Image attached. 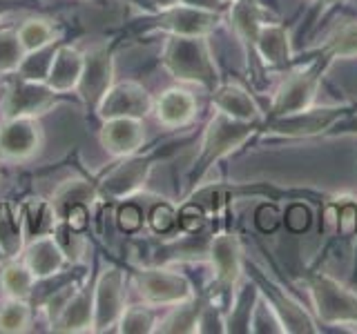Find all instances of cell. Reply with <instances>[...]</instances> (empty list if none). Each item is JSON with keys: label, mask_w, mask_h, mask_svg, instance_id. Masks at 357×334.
I'll return each mask as SVG.
<instances>
[{"label": "cell", "mask_w": 357, "mask_h": 334, "mask_svg": "<svg viewBox=\"0 0 357 334\" xmlns=\"http://www.w3.org/2000/svg\"><path fill=\"white\" fill-rule=\"evenodd\" d=\"M261 125L264 122H255V120H234L215 109V114H212V118L208 120V125L204 129V136H201L197 159L192 167H190V174H188L190 189H195L201 178H204L221 159H226L234 150L243 148L257 132H261Z\"/></svg>", "instance_id": "cell-1"}, {"label": "cell", "mask_w": 357, "mask_h": 334, "mask_svg": "<svg viewBox=\"0 0 357 334\" xmlns=\"http://www.w3.org/2000/svg\"><path fill=\"white\" fill-rule=\"evenodd\" d=\"M161 65L174 81L212 92L219 85V72L206 38L167 36L161 49Z\"/></svg>", "instance_id": "cell-2"}, {"label": "cell", "mask_w": 357, "mask_h": 334, "mask_svg": "<svg viewBox=\"0 0 357 334\" xmlns=\"http://www.w3.org/2000/svg\"><path fill=\"white\" fill-rule=\"evenodd\" d=\"M156 161H159V152H137L119 159V163H114L109 170L94 178L98 203H121V200L137 196L145 187V183H148Z\"/></svg>", "instance_id": "cell-3"}, {"label": "cell", "mask_w": 357, "mask_h": 334, "mask_svg": "<svg viewBox=\"0 0 357 334\" xmlns=\"http://www.w3.org/2000/svg\"><path fill=\"white\" fill-rule=\"evenodd\" d=\"M328 67H331V63L324 58L321 54H315L306 63V67H301V70L290 74L286 81L277 87L271 109H268V114H266V120L308 109L317 96L321 76L326 74Z\"/></svg>", "instance_id": "cell-4"}, {"label": "cell", "mask_w": 357, "mask_h": 334, "mask_svg": "<svg viewBox=\"0 0 357 334\" xmlns=\"http://www.w3.org/2000/svg\"><path fill=\"white\" fill-rule=\"evenodd\" d=\"M61 98L63 94L54 92L47 83L9 74L0 94V118H40L59 105Z\"/></svg>", "instance_id": "cell-5"}, {"label": "cell", "mask_w": 357, "mask_h": 334, "mask_svg": "<svg viewBox=\"0 0 357 334\" xmlns=\"http://www.w3.org/2000/svg\"><path fill=\"white\" fill-rule=\"evenodd\" d=\"M308 292L317 319L326 326H357V294L326 272L308 276Z\"/></svg>", "instance_id": "cell-6"}, {"label": "cell", "mask_w": 357, "mask_h": 334, "mask_svg": "<svg viewBox=\"0 0 357 334\" xmlns=\"http://www.w3.org/2000/svg\"><path fill=\"white\" fill-rule=\"evenodd\" d=\"M353 105H321L295 111V114L279 116L264 120L261 134L264 136L277 138H312V136H326V132L337 122L346 111H351Z\"/></svg>", "instance_id": "cell-7"}, {"label": "cell", "mask_w": 357, "mask_h": 334, "mask_svg": "<svg viewBox=\"0 0 357 334\" xmlns=\"http://www.w3.org/2000/svg\"><path fill=\"white\" fill-rule=\"evenodd\" d=\"M152 18L141 25V31L156 33L161 31L165 36H192V38H208L212 31L219 27L223 20L221 11L197 9L176 3L172 7L152 11Z\"/></svg>", "instance_id": "cell-8"}, {"label": "cell", "mask_w": 357, "mask_h": 334, "mask_svg": "<svg viewBox=\"0 0 357 334\" xmlns=\"http://www.w3.org/2000/svg\"><path fill=\"white\" fill-rule=\"evenodd\" d=\"M134 289L143 303L154 308H172L195 296L190 278L167 267H139L134 272Z\"/></svg>", "instance_id": "cell-9"}, {"label": "cell", "mask_w": 357, "mask_h": 334, "mask_svg": "<svg viewBox=\"0 0 357 334\" xmlns=\"http://www.w3.org/2000/svg\"><path fill=\"white\" fill-rule=\"evenodd\" d=\"M208 254H210L212 274H215L212 296L221 294L230 301L234 287L239 285V278L245 270L241 241L234 232H219L210 239Z\"/></svg>", "instance_id": "cell-10"}, {"label": "cell", "mask_w": 357, "mask_h": 334, "mask_svg": "<svg viewBox=\"0 0 357 334\" xmlns=\"http://www.w3.org/2000/svg\"><path fill=\"white\" fill-rule=\"evenodd\" d=\"M116 63H114V47L112 45H98V47L85 51V65L81 81L76 85V96L81 98L87 111H94L98 103L107 94V89L116 81Z\"/></svg>", "instance_id": "cell-11"}, {"label": "cell", "mask_w": 357, "mask_h": 334, "mask_svg": "<svg viewBox=\"0 0 357 334\" xmlns=\"http://www.w3.org/2000/svg\"><path fill=\"white\" fill-rule=\"evenodd\" d=\"M126 310V270L109 265L94 281V319L92 332L116 330L119 319Z\"/></svg>", "instance_id": "cell-12"}, {"label": "cell", "mask_w": 357, "mask_h": 334, "mask_svg": "<svg viewBox=\"0 0 357 334\" xmlns=\"http://www.w3.org/2000/svg\"><path fill=\"white\" fill-rule=\"evenodd\" d=\"M250 270H252V278L257 283V289H259V294L264 296L266 303L273 308L277 319L282 321L284 332H297V334H315V332H319V328L315 326V321H312V317L304 310V305H301L297 299L290 296L279 283L271 281V278H266L259 267L250 265Z\"/></svg>", "instance_id": "cell-13"}, {"label": "cell", "mask_w": 357, "mask_h": 334, "mask_svg": "<svg viewBox=\"0 0 357 334\" xmlns=\"http://www.w3.org/2000/svg\"><path fill=\"white\" fill-rule=\"evenodd\" d=\"M45 143L38 118H0V161L25 163Z\"/></svg>", "instance_id": "cell-14"}, {"label": "cell", "mask_w": 357, "mask_h": 334, "mask_svg": "<svg viewBox=\"0 0 357 334\" xmlns=\"http://www.w3.org/2000/svg\"><path fill=\"white\" fill-rule=\"evenodd\" d=\"M154 109L152 94L137 81H114L96 107V116L105 118H145Z\"/></svg>", "instance_id": "cell-15"}, {"label": "cell", "mask_w": 357, "mask_h": 334, "mask_svg": "<svg viewBox=\"0 0 357 334\" xmlns=\"http://www.w3.org/2000/svg\"><path fill=\"white\" fill-rule=\"evenodd\" d=\"M98 141L109 156L123 159V156L141 152L145 143V125L143 118H105L100 120Z\"/></svg>", "instance_id": "cell-16"}, {"label": "cell", "mask_w": 357, "mask_h": 334, "mask_svg": "<svg viewBox=\"0 0 357 334\" xmlns=\"http://www.w3.org/2000/svg\"><path fill=\"white\" fill-rule=\"evenodd\" d=\"M94 319V283H81L70 299L65 301L61 312L52 319V332L78 334L92 332Z\"/></svg>", "instance_id": "cell-17"}, {"label": "cell", "mask_w": 357, "mask_h": 334, "mask_svg": "<svg viewBox=\"0 0 357 334\" xmlns=\"http://www.w3.org/2000/svg\"><path fill=\"white\" fill-rule=\"evenodd\" d=\"M22 261L33 272V276L38 278H52L59 276L63 272V267L70 263L65 250L61 248V243L56 241L54 234H45V237L31 239L22 248Z\"/></svg>", "instance_id": "cell-18"}, {"label": "cell", "mask_w": 357, "mask_h": 334, "mask_svg": "<svg viewBox=\"0 0 357 334\" xmlns=\"http://www.w3.org/2000/svg\"><path fill=\"white\" fill-rule=\"evenodd\" d=\"M154 118L167 129L185 127L197 116V98L183 87H170L154 98Z\"/></svg>", "instance_id": "cell-19"}, {"label": "cell", "mask_w": 357, "mask_h": 334, "mask_svg": "<svg viewBox=\"0 0 357 334\" xmlns=\"http://www.w3.org/2000/svg\"><path fill=\"white\" fill-rule=\"evenodd\" d=\"M83 65H85V51L78 49L76 45H67L61 40L45 83H47L54 92H59L63 96L74 94L78 81H81Z\"/></svg>", "instance_id": "cell-20"}, {"label": "cell", "mask_w": 357, "mask_h": 334, "mask_svg": "<svg viewBox=\"0 0 357 334\" xmlns=\"http://www.w3.org/2000/svg\"><path fill=\"white\" fill-rule=\"evenodd\" d=\"M212 107L221 114H226L234 120H255L264 122V114L257 100L250 96V92H245L243 87L234 83H219L210 92Z\"/></svg>", "instance_id": "cell-21"}, {"label": "cell", "mask_w": 357, "mask_h": 334, "mask_svg": "<svg viewBox=\"0 0 357 334\" xmlns=\"http://www.w3.org/2000/svg\"><path fill=\"white\" fill-rule=\"evenodd\" d=\"M255 54L266 67L273 70H284L293 63V45H290V33L279 22H264L257 36Z\"/></svg>", "instance_id": "cell-22"}, {"label": "cell", "mask_w": 357, "mask_h": 334, "mask_svg": "<svg viewBox=\"0 0 357 334\" xmlns=\"http://www.w3.org/2000/svg\"><path fill=\"white\" fill-rule=\"evenodd\" d=\"M52 205L56 216L65 218L72 209L76 207H92L98 203V192H96V181L94 178H67L52 192Z\"/></svg>", "instance_id": "cell-23"}, {"label": "cell", "mask_w": 357, "mask_h": 334, "mask_svg": "<svg viewBox=\"0 0 357 334\" xmlns=\"http://www.w3.org/2000/svg\"><path fill=\"white\" fill-rule=\"evenodd\" d=\"M230 22H232L234 33H237V38L245 47L248 58L250 56L257 58L255 45H257V36H259V29L266 22L264 7L257 3V0H234L230 5Z\"/></svg>", "instance_id": "cell-24"}, {"label": "cell", "mask_w": 357, "mask_h": 334, "mask_svg": "<svg viewBox=\"0 0 357 334\" xmlns=\"http://www.w3.org/2000/svg\"><path fill=\"white\" fill-rule=\"evenodd\" d=\"M20 223H22V232H25V239H38L45 237V234H54L56 223H59V216H56L52 200L47 198H29L25 205L20 207Z\"/></svg>", "instance_id": "cell-25"}, {"label": "cell", "mask_w": 357, "mask_h": 334, "mask_svg": "<svg viewBox=\"0 0 357 334\" xmlns=\"http://www.w3.org/2000/svg\"><path fill=\"white\" fill-rule=\"evenodd\" d=\"M38 278L25 265V261L9 259L3 267H0V287H3L5 296L14 299H31L33 289H36Z\"/></svg>", "instance_id": "cell-26"}, {"label": "cell", "mask_w": 357, "mask_h": 334, "mask_svg": "<svg viewBox=\"0 0 357 334\" xmlns=\"http://www.w3.org/2000/svg\"><path fill=\"white\" fill-rule=\"evenodd\" d=\"M201 303H204V299L192 296V299L183 301V303H176L172 308H167L170 312L159 319V323H156V332H172V334L197 332Z\"/></svg>", "instance_id": "cell-27"}, {"label": "cell", "mask_w": 357, "mask_h": 334, "mask_svg": "<svg viewBox=\"0 0 357 334\" xmlns=\"http://www.w3.org/2000/svg\"><path fill=\"white\" fill-rule=\"evenodd\" d=\"M16 36L22 51H33L40 49L45 45H52L56 40H61V33L56 29V25L47 18H27L22 20V25L16 29Z\"/></svg>", "instance_id": "cell-28"}, {"label": "cell", "mask_w": 357, "mask_h": 334, "mask_svg": "<svg viewBox=\"0 0 357 334\" xmlns=\"http://www.w3.org/2000/svg\"><path fill=\"white\" fill-rule=\"evenodd\" d=\"M33 319V308L29 299L5 296L0 301V332L3 334H22L27 332Z\"/></svg>", "instance_id": "cell-29"}, {"label": "cell", "mask_w": 357, "mask_h": 334, "mask_svg": "<svg viewBox=\"0 0 357 334\" xmlns=\"http://www.w3.org/2000/svg\"><path fill=\"white\" fill-rule=\"evenodd\" d=\"M159 308L150 303H134L126 305L123 315L119 319L116 332L121 334H150L156 332V323H159Z\"/></svg>", "instance_id": "cell-30"}, {"label": "cell", "mask_w": 357, "mask_h": 334, "mask_svg": "<svg viewBox=\"0 0 357 334\" xmlns=\"http://www.w3.org/2000/svg\"><path fill=\"white\" fill-rule=\"evenodd\" d=\"M59 45H61V40H56L52 45H45V47H40V49L27 51L25 56H22L16 74L20 78H27V81L45 83V81H47L50 67L54 63V56H56V49H59Z\"/></svg>", "instance_id": "cell-31"}, {"label": "cell", "mask_w": 357, "mask_h": 334, "mask_svg": "<svg viewBox=\"0 0 357 334\" xmlns=\"http://www.w3.org/2000/svg\"><path fill=\"white\" fill-rule=\"evenodd\" d=\"M317 54H321L331 65L337 58H351V56H357V20L342 25L326 42L321 45Z\"/></svg>", "instance_id": "cell-32"}, {"label": "cell", "mask_w": 357, "mask_h": 334, "mask_svg": "<svg viewBox=\"0 0 357 334\" xmlns=\"http://www.w3.org/2000/svg\"><path fill=\"white\" fill-rule=\"evenodd\" d=\"M22 56L25 51L18 42L16 29H0V76L16 74Z\"/></svg>", "instance_id": "cell-33"}, {"label": "cell", "mask_w": 357, "mask_h": 334, "mask_svg": "<svg viewBox=\"0 0 357 334\" xmlns=\"http://www.w3.org/2000/svg\"><path fill=\"white\" fill-rule=\"evenodd\" d=\"M54 237H56V241L61 243V248L65 250L70 263H76L83 256V252H85V237H83V232H78V230L67 225V223L59 221V223H56Z\"/></svg>", "instance_id": "cell-34"}, {"label": "cell", "mask_w": 357, "mask_h": 334, "mask_svg": "<svg viewBox=\"0 0 357 334\" xmlns=\"http://www.w3.org/2000/svg\"><path fill=\"white\" fill-rule=\"evenodd\" d=\"M145 223H148V228L152 232L167 234L178 225V212L174 209V205L167 203V200H161V203L152 205L148 216H145Z\"/></svg>", "instance_id": "cell-35"}, {"label": "cell", "mask_w": 357, "mask_h": 334, "mask_svg": "<svg viewBox=\"0 0 357 334\" xmlns=\"http://www.w3.org/2000/svg\"><path fill=\"white\" fill-rule=\"evenodd\" d=\"M116 223H119L121 232L134 234L143 228L145 214L137 203H132V198H128V200H121V205L116 209Z\"/></svg>", "instance_id": "cell-36"}, {"label": "cell", "mask_w": 357, "mask_h": 334, "mask_svg": "<svg viewBox=\"0 0 357 334\" xmlns=\"http://www.w3.org/2000/svg\"><path fill=\"white\" fill-rule=\"evenodd\" d=\"M337 209V232L342 237H355L357 234V200L342 198L335 203Z\"/></svg>", "instance_id": "cell-37"}, {"label": "cell", "mask_w": 357, "mask_h": 334, "mask_svg": "<svg viewBox=\"0 0 357 334\" xmlns=\"http://www.w3.org/2000/svg\"><path fill=\"white\" fill-rule=\"evenodd\" d=\"M340 136H357V107L346 111V114L326 132L324 138H340Z\"/></svg>", "instance_id": "cell-38"}, {"label": "cell", "mask_w": 357, "mask_h": 334, "mask_svg": "<svg viewBox=\"0 0 357 334\" xmlns=\"http://www.w3.org/2000/svg\"><path fill=\"white\" fill-rule=\"evenodd\" d=\"M181 5L197 7V9H210V11H221V0H178Z\"/></svg>", "instance_id": "cell-39"}, {"label": "cell", "mask_w": 357, "mask_h": 334, "mask_svg": "<svg viewBox=\"0 0 357 334\" xmlns=\"http://www.w3.org/2000/svg\"><path fill=\"white\" fill-rule=\"evenodd\" d=\"M317 3V7H315V16H319V14H324L326 9H331L335 3H340V0H315Z\"/></svg>", "instance_id": "cell-40"}, {"label": "cell", "mask_w": 357, "mask_h": 334, "mask_svg": "<svg viewBox=\"0 0 357 334\" xmlns=\"http://www.w3.org/2000/svg\"><path fill=\"white\" fill-rule=\"evenodd\" d=\"M152 3V7H154V11L156 9H165V7H172V5H176L178 0H150Z\"/></svg>", "instance_id": "cell-41"}, {"label": "cell", "mask_w": 357, "mask_h": 334, "mask_svg": "<svg viewBox=\"0 0 357 334\" xmlns=\"http://www.w3.org/2000/svg\"><path fill=\"white\" fill-rule=\"evenodd\" d=\"M16 7V0H0V18H3L7 11H11Z\"/></svg>", "instance_id": "cell-42"}, {"label": "cell", "mask_w": 357, "mask_h": 334, "mask_svg": "<svg viewBox=\"0 0 357 334\" xmlns=\"http://www.w3.org/2000/svg\"><path fill=\"white\" fill-rule=\"evenodd\" d=\"M9 261V254L5 252V248H3V243H0V267H3L5 263Z\"/></svg>", "instance_id": "cell-43"}, {"label": "cell", "mask_w": 357, "mask_h": 334, "mask_svg": "<svg viewBox=\"0 0 357 334\" xmlns=\"http://www.w3.org/2000/svg\"><path fill=\"white\" fill-rule=\"evenodd\" d=\"M83 3H89V5H94V7H107L109 0H83Z\"/></svg>", "instance_id": "cell-44"}, {"label": "cell", "mask_w": 357, "mask_h": 334, "mask_svg": "<svg viewBox=\"0 0 357 334\" xmlns=\"http://www.w3.org/2000/svg\"><path fill=\"white\" fill-rule=\"evenodd\" d=\"M221 3H223V5H232V3H234V0H221Z\"/></svg>", "instance_id": "cell-45"}, {"label": "cell", "mask_w": 357, "mask_h": 334, "mask_svg": "<svg viewBox=\"0 0 357 334\" xmlns=\"http://www.w3.org/2000/svg\"><path fill=\"white\" fill-rule=\"evenodd\" d=\"M355 254H357V245H355Z\"/></svg>", "instance_id": "cell-46"}]
</instances>
